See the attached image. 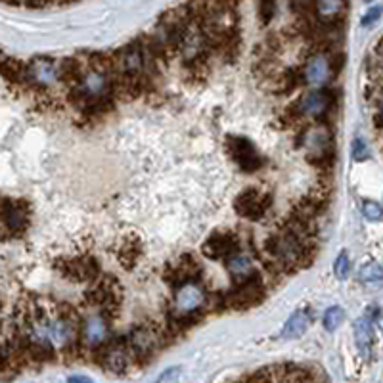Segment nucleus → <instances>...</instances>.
<instances>
[{
  "mask_svg": "<svg viewBox=\"0 0 383 383\" xmlns=\"http://www.w3.org/2000/svg\"><path fill=\"white\" fill-rule=\"evenodd\" d=\"M46 2H48V0H27V4H29V6H33V8L44 6Z\"/></svg>",
  "mask_w": 383,
  "mask_h": 383,
  "instance_id": "31",
  "label": "nucleus"
},
{
  "mask_svg": "<svg viewBox=\"0 0 383 383\" xmlns=\"http://www.w3.org/2000/svg\"><path fill=\"white\" fill-rule=\"evenodd\" d=\"M227 269L234 276V282L236 284L244 282V280H247V278L255 274V270H253V261L247 257L245 253L234 252L232 255H228Z\"/></svg>",
  "mask_w": 383,
  "mask_h": 383,
  "instance_id": "15",
  "label": "nucleus"
},
{
  "mask_svg": "<svg viewBox=\"0 0 383 383\" xmlns=\"http://www.w3.org/2000/svg\"><path fill=\"white\" fill-rule=\"evenodd\" d=\"M355 333H357V345L360 352H362V357H370L372 343H374V326H372V320L368 316L357 320Z\"/></svg>",
  "mask_w": 383,
  "mask_h": 383,
  "instance_id": "18",
  "label": "nucleus"
},
{
  "mask_svg": "<svg viewBox=\"0 0 383 383\" xmlns=\"http://www.w3.org/2000/svg\"><path fill=\"white\" fill-rule=\"evenodd\" d=\"M366 2H370V0H366Z\"/></svg>",
  "mask_w": 383,
  "mask_h": 383,
  "instance_id": "33",
  "label": "nucleus"
},
{
  "mask_svg": "<svg viewBox=\"0 0 383 383\" xmlns=\"http://www.w3.org/2000/svg\"><path fill=\"white\" fill-rule=\"evenodd\" d=\"M276 10V0H261V16H263V23H269Z\"/></svg>",
  "mask_w": 383,
  "mask_h": 383,
  "instance_id": "28",
  "label": "nucleus"
},
{
  "mask_svg": "<svg viewBox=\"0 0 383 383\" xmlns=\"http://www.w3.org/2000/svg\"><path fill=\"white\" fill-rule=\"evenodd\" d=\"M333 106L332 90H311L299 98L293 106L296 117H322L326 115Z\"/></svg>",
  "mask_w": 383,
  "mask_h": 383,
  "instance_id": "2",
  "label": "nucleus"
},
{
  "mask_svg": "<svg viewBox=\"0 0 383 383\" xmlns=\"http://www.w3.org/2000/svg\"><path fill=\"white\" fill-rule=\"evenodd\" d=\"M263 282H261V278L255 272L253 276H249L244 282L236 284V289H232L230 293H225V301H227V307L249 308L263 301Z\"/></svg>",
  "mask_w": 383,
  "mask_h": 383,
  "instance_id": "1",
  "label": "nucleus"
},
{
  "mask_svg": "<svg viewBox=\"0 0 383 383\" xmlns=\"http://www.w3.org/2000/svg\"><path fill=\"white\" fill-rule=\"evenodd\" d=\"M345 8V0H314V12L322 23H338V19L343 18Z\"/></svg>",
  "mask_w": 383,
  "mask_h": 383,
  "instance_id": "13",
  "label": "nucleus"
},
{
  "mask_svg": "<svg viewBox=\"0 0 383 383\" xmlns=\"http://www.w3.org/2000/svg\"><path fill=\"white\" fill-rule=\"evenodd\" d=\"M374 123H376V126H377V129H379V126H382V115L377 114L376 115V119H374Z\"/></svg>",
  "mask_w": 383,
  "mask_h": 383,
  "instance_id": "32",
  "label": "nucleus"
},
{
  "mask_svg": "<svg viewBox=\"0 0 383 383\" xmlns=\"http://www.w3.org/2000/svg\"><path fill=\"white\" fill-rule=\"evenodd\" d=\"M362 213H365V217L368 220H374V222H377V220H382V207H379V203H376V201H366L365 205H362Z\"/></svg>",
  "mask_w": 383,
  "mask_h": 383,
  "instance_id": "26",
  "label": "nucleus"
},
{
  "mask_svg": "<svg viewBox=\"0 0 383 383\" xmlns=\"http://www.w3.org/2000/svg\"><path fill=\"white\" fill-rule=\"evenodd\" d=\"M379 14H382V8L376 6V8H372L370 12L366 14L365 19H362V26H372V23H376L377 19H379Z\"/></svg>",
  "mask_w": 383,
  "mask_h": 383,
  "instance_id": "29",
  "label": "nucleus"
},
{
  "mask_svg": "<svg viewBox=\"0 0 383 383\" xmlns=\"http://www.w3.org/2000/svg\"><path fill=\"white\" fill-rule=\"evenodd\" d=\"M107 326L104 316H90L82 324V343L90 349L100 347L106 341Z\"/></svg>",
  "mask_w": 383,
  "mask_h": 383,
  "instance_id": "11",
  "label": "nucleus"
},
{
  "mask_svg": "<svg viewBox=\"0 0 383 383\" xmlns=\"http://www.w3.org/2000/svg\"><path fill=\"white\" fill-rule=\"evenodd\" d=\"M178 377H180V370H178V368H173V370H167L165 374H161V376H159V382H167V379H169V382H175Z\"/></svg>",
  "mask_w": 383,
  "mask_h": 383,
  "instance_id": "30",
  "label": "nucleus"
},
{
  "mask_svg": "<svg viewBox=\"0 0 383 383\" xmlns=\"http://www.w3.org/2000/svg\"><path fill=\"white\" fill-rule=\"evenodd\" d=\"M308 328V316L301 311H297L288 318L286 322V326L282 330V338L286 340H297V338H301L303 333L307 332Z\"/></svg>",
  "mask_w": 383,
  "mask_h": 383,
  "instance_id": "21",
  "label": "nucleus"
},
{
  "mask_svg": "<svg viewBox=\"0 0 383 383\" xmlns=\"http://www.w3.org/2000/svg\"><path fill=\"white\" fill-rule=\"evenodd\" d=\"M0 220L4 222V228L8 232H21L27 227V203L26 201H14V200H0Z\"/></svg>",
  "mask_w": 383,
  "mask_h": 383,
  "instance_id": "6",
  "label": "nucleus"
},
{
  "mask_svg": "<svg viewBox=\"0 0 383 383\" xmlns=\"http://www.w3.org/2000/svg\"><path fill=\"white\" fill-rule=\"evenodd\" d=\"M100 362L104 366H106V370H112V372H123L126 368V352L123 347L119 345H114L109 347L107 351L100 352Z\"/></svg>",
  "mask_w": 383,
  "mask_h": 383,
  "instance_id": "19",
  "label": "nucleus"
},
{
  "mask_svg": "<svg viewBox=\"0 0 383 383\" xmlns=\"http://www.w3.org/2000/svg\"><path fill=\"white\" fill-rule=\"evenodd\" d=\"M228 151L236 163L242 167L244 171H257L261 165H263V157L259 156L255 146L249 142L247 139H242V136H230L227 142Z\"/></svg>",
  "mask_w": 383,
  "mask_h": 383,
  "instance_id": "3",
  "label": "nucleus"
},
{
  "mask_svg": "<svg viewBox=\"0 0 383 383\" xmlns=\"http://www.w3.org/2000/svg\"><path fill=\"white\" fill-rule=\"evenodd\" d=\"M343 318H345V313H343L341 307L328 308L326 313H324V328H326L328 332H333V330H338Z\"/></svg>",
  "mask_w": 383,
  "mask_h": 383,
  "instance_id": "24",
  "label": "nucleus"
},
{
  "mask_svg": "<svg viewBox=\"0 0 383 383\" xmlns=\"http://www.w3.org/2000/svg\"><path fill=\"white\" fill-rule=\"evenodd\" d=\"M270 203H272L270 195H261L259 190L249 188L238 195V200H236V211H238L242 217L257 220L266 213Z\"/></svg>",
  "mask_w": 383,
  "mask_h": 383,
  "instance_id": "5",
  "label": "nucleus"
},
{
  "mask_svg": "<svg viewBox=\"0 0 383 383\" xmlns=\"http://www.w3.org/2000/svg\"><path fill=\"white\" fill-rule=\"evenodd\" d=\"M44 332H46L48 340L60 347H68L73 343V322L65 320V318L54 322L48 330L44 328Z\"/></svg>",
  "mask_w": 383,
  "mask_h": 383,
  "instance_id": "17",
  "label": "nucleus"
},
{
  "mask_svg": "<svg viewBox=\"0 0 383 383\" xmlns=\"http://www.w3.org/2000/svg\"><path fill=\"white\" fill-rule=\"evenodd\" d=\"M0 73L4 75V79L12 82L27 81V65L19 60H14V58L0 60Z\"/></svg>",
  "mask_w": 383,
  "mask_h": 383,
  "instance_id": "20",
  "label": "nucleus"
},
{
  "mask_svg": "<svg viewBox=\"0 0 383 383\" xmlns=\"http://www.w3.org/2000/svg\"><path fill=\"white\" fill-rule=\"evenodd\" d=\"M332 63L330 58L324 52H318L314 56L308 58L305 71H303V79L308 82L311 87H324L332 79Z\"/></svg>",
  "mask_w": 383,
  "mask_h": 383,
  "instance_id": "7",
  "label": "nucleus"
},
{
  "mask_svg": "<svg viewBox=\"0 0 383 383\" xmlns=\"http://www.w3.org/2000/svg\"><path fill=\"white\" fill-rule=\"evenodd\" d=\"M79 90L87 96V100H90V98H98V96H104L109 92V79L106 77V73L92 70L90 73H87V75L82 77Z\"/></svg>",
  "mask_w": 383,
  "mask_h": 383,
  "instance_id": "12",
  "label": "nucleus"
},
{
  "mask_svg": "<svg viewBox=\"0 0 383 383\" xmlns=\"http://www.w3.org/2000/svg\"><path fill=\"white\" fill-rule=\"evenodd\" d=\"M203 255L209 259H227L234 252H238V239L234 234L217 232L201 247Z\"/></svg>",
  "mask_w": 383,
  "mask_h": 383,
  "instance_id": "8",
  "label": "nucleus"
},
{
  "mask_svg": "<svg viewBox=\"0 0 383 383\" xmlns=\"http://www.w3.org/2000/svg\"><path fill=\"white\" fill-rule=\"evenodd\" d=\"M60 269L65 276L73 278V280H95L100 274V266L95 259H73V261H63Z\"/></svg>",
  "mask_w": 383,
  "mask_h": 383,
  "instance_id": "9",
  "label": "nucleus"
},
{
  "mask_svg": "<svg viewBox=\"0 0 383 383\" xmlns=\"http://www.w3.org/2000/svg\"><path fill=\"white\" fill-rule=\"evenodd\" d=\"M58 77H62L65 82H79L81 79V65L77 60H63L60 65H58Z\"/></svg>",
  "mask_w": 383,
  "mask_h": 383,
  "instance_id": "22",
  "label": "nucleus"
},
{
  "mask_svg": "<svg viewBox=\"0 0 383 383\" xmlns=\"http://www.w3.org/2000/svg\"><path fill=\"white\" fill-rule=\"evenodd\" d=\"M205 291L201 286L194 282H184L178 286V291L175 296V311L176 314H194L195 311H200V307L205 305Z\"/></svg>",
  "mask_w": 383,
  "mask_h": 383,
  "instance_id": "4",
  "label": "nucleus"
},
{
  "mask_svg": "<svg viewBox=\"0 0 383 383\" xmlns=\"http://www.w3.org/2000/svg\"><path fill=\"white\" fill-rule=\"evenodd\" d=\"M159 340H161V338H159L153 330L140 328V330H136V332L132 333L129 343H131L132 351L136 352L139 357H146V355H151V352H153V349L157 347Z\"/></svg>",
  "mask_w": 383,
  "mask_h": 383,
  "instance_id": "14",
  "label": "nucleus"
},
{
  "mask_svg": "<svg viewBox=\"0 0 383 383\" xmlns=\"http://www.w3.org/2000/svg\"><path fill=\"white\" fill-rule=\"evenodd\" d=\"M349 269H351V263H349V257L347 253H341L340 257L335 259V264H333V272L340 280H345L349 276Z\"/></svg>",
  "mask_w": 383,
  "mask_h": 383,
  "instance_id": "25",
  "label": "nucleus"
},
{
  "mask_svg": "<svg viewBox=\"0 0 383 383\" xmlns=\"http://www.w3.org/2000/svg\"><path fill=\"white\" fill-rule=\"evenodd\" d=\"M115 65H119L121 70L129 73V75H139L140 71L144 70V54L140 50V46H129L123 54H121V60L114 62Z\"/></svg>",
  "mask_w": 383,
  "mask_h": 383,
  "instance_id": "16",
  "label": "nucleus"
},
{
  "mask_svg": "<svg viewBox=\"0 0 383 383\" xmlns=\"http://www.w3.org/2000/svg\"><path fill=\"white\" fill-rule=\"evenodd\" d=\"M383 278V272H382V266L377 263H368L366 266H362L360 269V280L365 284H379Z\"/></svg>",
  "mask_w": 383,
  "mask_h": 383,
  "instance_id": "23",
  "label": "nucleus"
},
{
  "mask_svg": "<svg viewBox=\"0 0 383 383\" xmlns=\"http://www.w3.org/2000/svg\"><path fill=\"white\" fill-rule=\"evenodd\" d=\"M58 79V65L52 60L37 58L27 65V81L37 82L43 87H50Z\"/></svg>",
  "mask_w": 383,
  "mask_h": 383,
  "instance_id": "10",
  "label": "nucleus"
},
{
  "mask_svg": "<svg viewBox=\"0 0 383 383\" xmlns=\"http://www.w3.org/2000/svg\"><path fill=\"white\" fill-rule=\"evenodd\" d=\"M351 153H352V159H355V161H362V159H366V157H368V153H370V151H368V146L365 144V140L357 139L351 146Z\"/></svg>",
  "mask_w": 383,
  "mask_h": 383,
  "instance_id": "27",
  "label": "nucleus"
}]
</instances>
